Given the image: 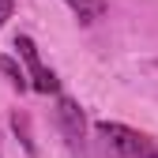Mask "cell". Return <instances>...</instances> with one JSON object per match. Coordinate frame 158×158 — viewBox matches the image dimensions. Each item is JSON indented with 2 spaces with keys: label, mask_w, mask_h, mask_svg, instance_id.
Wrapping results in <instances>:
<instances>
[{
  "label": "cell",
  "mask_w": 158,
  "mask_h": 158,
  "mask_svg": "<svg viewBox=\"0 0 158 158\" xmlns=\"http://www.w3.org/2000/svg\"><path fill=\"white\" fill-rule=\"evenodd\" d=\"M94 132L102 135V143L109 151H117L121 158H158V139L139 128H128L121 121H98Z\"/></svg>",
  "instance_id": "cell-1"
},
{
  "label": "cell",
  "mask_w": 158,
  "mask_h": 158,
  "mask_svg": "<svg viewBox=\"0 0 158 158\" xmlns=\"http://www.w3.org/2000/svg\"><path fill=\"white\" fill-rule=\"evenodd\" d=\"M15 49H19V56H23V64H27L23 72H27L30 87H34L38 94H56V90H60V79H56L53 68L42 64L38 45H34V38H30V34H15Z\"/></svg>",
  "instance_id": "cell-2"
},
{
  "label": "cell",
  "mask_w": 158,
  "mask_h": 158,
  "mask_svg": "<svg viewBox=\"0 0 158 158\" xmlns=\"http://www.w3.org/2000/svg\"><path fill=\"white\" fill-rule=\"evenodd\" d=\"M56 124L68 135V143L79 147L83 143V132H87V121H83V109H79L75 98H56Z\"/></svg>",
  "instance_id": "cell-3"
},
{
  "label": "cell",
  "mask_w": 158,
  "mask_h": 158,
  "mask_svg": "<svg viewBox=\"0 0 158 158\" xmlns=\"http://www.w3.org/2000/svg\"><path fill=\"white\" fill-rule=\"evenodd\" d=\"M64 4L72 8V15L79 19V23H98V19L106 15V8H109V0H64Z\"/></svg>",
  "instance_id": "cell-4"
},
{
  "label": "cell",
  "mask_w": 158,
  "mask_h": 158,
  "mask_svg": "<svg viewBox=\"0 0 158 158\" xmlns=\"http://www.w3.org/2000/svg\"><path fill=\"white\" fill-rule=\"evenodd\" d=\"M11 132L19 135V143H23V151L30 154V158H38V143H34V132H30V117L27 113H11Z\"/></svg>",
  "instance_id": "cell-5"
},
{
  "label": "cell",
  "mask_w": 158,
  "mask_h": 158,
  "mask_svg": "<svg viewBox=\"0 0 158 158\" xmlns=\"http://www.w3.org/2000/svg\"><path fill=\"white\" fill-rule=\"evenodd\" d=\"M0 72L8 75V83H11L15 90H27V87H30V83H27V72L15 64V56H0Z\"/></svg>",
  "instance_id": "cell-6"
},
{
  "label": "cell",
  "mask_w": 158,
  "mask_h": 158,
  "mask_svg": "<svg viewBox=\"0 0 158 158\" xmlns=\"http://www.w3.org/2000/svg\"><path fill=\"white\" fill-rule=\"evenodd\" d=\"M11 15H15V0H0V27H4Z\"/></svg>",
  "instance_id": "cell-7"
},
{
  "label": "cell",
  "mask_w": 158,
  "mask_h": 158,
  "mask_svg": "<svg viewBox=\"0 0 158 158\" xmlns=\"http://www.w3.org/2000/svg\"><path fill=\"white\" fill-rule=\"evenodd\" d=\"M0 158H4V154H0Z\"/></svg>",
  "instance_id": "cell-8"
}]
</instances>
